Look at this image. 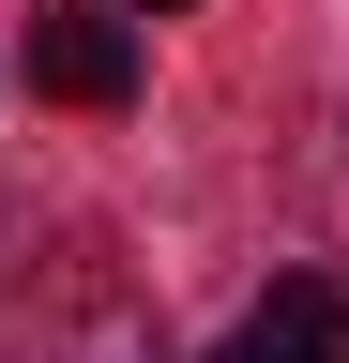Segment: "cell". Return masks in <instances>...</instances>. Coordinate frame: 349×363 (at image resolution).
Segmentation results:
<instances>
[{"label": "cell", "instance_id": "6da1fadb", "mask_svg": "<svg viewBox=\"0 0 349 363\" xmlns=\"http://www.w3.org/2000/svg\"><path fill=\"white\" fill-rule=\"evenodd\" d=\"M213 363H349V288L334 272H274V303H258Z\"/></svg>", "mask_w": 349, "mask_h": 363}, {"label": "cell", "instance_id": "7a4b0ae2", "mask_svg": "<svg viewBox=\"0 0 349 363\" xmlns=\"http://www.w3.org/2000/svg\"><path fill=\"white\" fill-rule=\"evenodd\" d=\"M31 91L122 106V91H137V30H122V16H31Z\"/></svg>", "mask_w": 349, "mask_h": 363}, {"label": "cell", "instance_id": "3957f363", "mask_svg": "<svg viewBox=\"0 0 349 363\" xmlns=\"http://www.w3.org/2000/svg\"><path fill=\"white\" fill-rule=\"evenodd\" d=\"M0 363H167V333H152L137 303H61V318H31Z\"/></svg>", "mask_w": 349, "mask_h": 363}, {"label": "cell", "instance_id": "277c9868", "mask_svg": "<svg viewBox=\"0 0 349 363\" xmlns=\"http://www.w3.org/2000/svg\"><path fill=\"white\" fill-rule=\"evenodd\" d=\"M107 16H183V0H107Z\"/></svg>", "mask_w": 349, "mask_h": 363}]
</instances>
